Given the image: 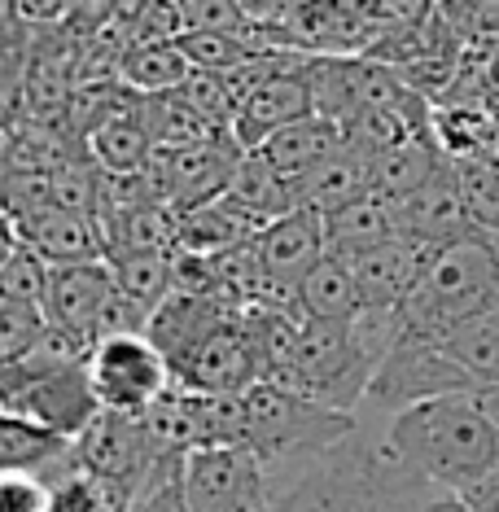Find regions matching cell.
Segmentation results:
<instances>
[{
	"label": "cell",
	"instance_id": "obj_17",
	"mask_svg": "<svg viewBox=\"0 0 499 512\" xmlns=\"http://www.w3.org/2000/svg\"><path fill=\"white\" fill-rule=\"evenodd\" d=\"M364 193H373V162L351 145H342L329 162H320L311 176H303L294 184L298 206L320 211V215H333L338 206L355 202V197H364Z\"/></svg>",
	"mask_w": 499,
	"mask_h": 512
},
{
	"label": "cell",
	"instance_id": "obj_2",
	"mask_svg": "<svg viewBox=\"0 0 499 512\" xmlns=\"http://www.w3.org/2000/svg\"><path fill=\"white\" fill-rule=\"evenodd\" d=\"M373 372H377V355L359 337L355 324H329L303 316L285 359L263 381L303 394L311 403L355 412L359 403H368Z\"/></svg>",
	"mask_w": 499,
	"mask_h": 512
},
{
	"label": "cell",
	"instance_id": "obj_28",
	"mask_svg": "<svg viewBox=\"0 0 499 512\" xmlns=\"http://www.w3.org/2000/svg\"><path fill=\"white\" fill-rule=\"evenodd\" d=\"M53 477L36 469H0V512H49Z\"/></svg>",
	"mask_w": 499,
	"mask_h": 512
},
{
	"label": "cell",
	"instance_id": "obj_25",
	"mask_svg": "<svg viewBox=\"0 0 499 512\" xmlns=\"http://www.w3.org/2000/svg\"><path fill=\"white\" fill-rule=\"evenodd\" d=\"M53 263L27 241H18L14 254L0 263V302H36L44 307V289H49Z\"/></svg>",
	"mask_w": 499,
	"mask_h": 512
},
{
	"label": "cell",
	"instance_id": "obj_26",
	"mask_svg": "<svg viewBox=\"0 0 499 512\" xmlns=\"http://www.w3.org/2000/svg\"><path fill=\"white\" fill-rule=\"evenodd\" d=\"M49 512H123V504L106 482H97V477L75 464V469H66L62 477H53Z\"/></svg>",
	"mask_w": 499,
	"mask_h": 512
},
{
	"label": "cell",
	"instance_id": "obj_1",
	"mask_svg": "<svg viewBox=\"0 0 499 512\" xmlns=\"http://www.w3.org/2000/svg\"><path fill=\"white\" fill-rule=\"evenodd\" d=\"M381 438L408 469L451 495H469L473 486L499 473V429L473 390L399 407L390 412Z\"/></svg>",
	"mask_w": 499,
	"mask_h": 512
},
{
	"label": "cell",
	"instance_id": "obj_19",
	"mask_svg": "<svg viewBox=\"0 0 499 512\" xmlns=\"http://www.w3.org/2000/svg\"><path fill=\"white\" fill-rule=\"evenodd\" d=\"M136 106V101H132ZM114 110L101 123L88 127V154L92 167L101 171H145L149 158H154V136L141 123V110Z\"/></svg>",
	"mask_w": 499,
	"mask_h": 512
},
{
	"label": "cell",
	"instance_id": "obj_8",
	"mask_svg": "<svg viewBox=\"0 0 499 512\" xmlns=\"http://www.w3.org/2000/svg\"><path fill=\"white\" fill-rule=\"evenodd\" d=\"M464 390H478V381L447 355V346L438 337L399 333V342L390 346L373 372L368 403H377L381 412H399V407L434 399V394H464Z\"/></svg>",
	"mask_w": 499,
	"mask_h": 512
},
{
	"label": "cell",
	"instance_id": "obj_36",
	"mask_svg": "<svg viewBox=\"0 0 499 512\" xmlns=\"http://www.w3.org/2000/svg\"><path fill=\"white\" fill-rule=\"evenodd\" d=\"M263 512H268V508H263Z\"/></svg>",
	"mask_w": 499,
	"mask_h": 512
},
{
	"label": "cell",
	"instance_id": "obj_11",
	"mask_svg": "<svg viewBox=\"0 0 499 512\" xmlns=\"http://www.w3.org/2000/svg\"><path fill=\"white\" fill-rule=\"evenodd\" d=\"M311 114H316V106H311L307 57H303V62H289V66H281V71H272L268 79L254 84V92L237 106L232 136H237L241 149H259L272 132H281L289 123H303Z\"/></svg>",
	"mask_w": 499,
	"mask_h": 512
},
{
	"label": "cell",
	"instance_id": "obj_7",
	"mask_svg": "<svg viewBox=\"0 0 499 512\" xmlns=\"http://www.w3.org/2000/svg\"><path fill=\"white\" fill-rule=\"evenodd\" d=\"M180 486L193 512H263L272 495L263 460L241 442L184 451Z\"/></svg>",
	"mask_w": 499,
	"mask_h": 512
},
{
	"label": "cell",
	"instance_id": "obj_35",
	"mask_svg": "<svg viewBox=\"0 0 499 512\" xmlns=\"http://www.w3.org/2000/svg\"><path fill=\"white\" fill-rule=\"evenodd\" d=\"M5 149H9V141H5V127H0V158H5Z\"/></svg>",
	"mask_w": 499,
	"mask_h": 512
},
{
	"label": "cell",
	"instance_id": "obj_10",
	"mask_svg": "<svg viewBox=\"0 0 499 512\" xmlns=\"http://www.w3.org/2000/svg\"><path fill=\"white\" fill-rule=\"evenodd\" d=\"M443 250V246H429V241H416V237H394L377 241L373 250L355 254L351 272L359 281V294H364V307L368 311H403V302L412 298V289L421 285L429 259Z\"/></svg>",
	"mask_w": 499,
	"mask_h": 512
},
{
	"label": "cell",
	"instance_id": "obj_31",
	"mask_svg": "<svg viewBox=\"0 0 499 512\" xmlns=\"http://www.w3.org/2000/svg\"><path fill=\"white\" fill-rule=\"evenodd\" d=\"M18 224H14V215L5 211V202H0V263L9 259V254H14V246H18Z\"/></svg>",
	"mask_w": 499,
	"mask_h": 512
},
{
	"label": "cell",
	"instance_id": "obj_5",
	"mask_svg": "<svg viewBox=\"0 0 499 512\" xmlns=\"http://www.w3.org/2000/svg\"><path fill=\"white\" fill-rule=\"evenodd\" d=\"M88 381L106 412L145 416L162 394L176 386V372H171L167 355L158 351L149 333H114L92 342Z\"/></svg>",
	"mask_w": 499,
	"mask_h": 512
},
{
	"label": "cell",
	"instance_id": "obj_18",
	"mask_svg": "<svg viewBox=\"0 0 499 512\" xmlns=\"http://www.w3.org/2000/svg\"><path fill=\"white\" fill-rule=\"evenodd\" d=\"M298 302H303V311L311 320H329V324H355L368 311L351 263L338 259V254H324L298 281Z\"/></svg>",
	"mask_w": 499,
	"mask_h": 512
},
{
	"label": "cell",
	"instance_id": "obj_22",
	"mask_svg": "<svg viewBox=\"0 0 499 512\" xmlns=\"http://www.w3.org/2000/svg\"><path fill=\"white\" fill-rule=\"evenodd\" d=\"M193 62L184 57L180 40H149V44H127L119 79L141 97H158V92H176L189 79Z\"/></svg>",
	"mask_w": 499,
	"mask_h": 512
},
{
	"label": "cell",
	"instance_id": "obj_34",
	"mask_svg": "<svg viewBox=\"0 0 499 512\" xmlns=\"http://www.w3.org/2000/svg\"><path fill=\"white\" fill-rule=\"evenodd\" d=\"M478 5H482V0H438V9H443L451 22H464Z\"/></svg>",
	"mask_w": 499,
	"mask_h": 512
},
{
	"label": "cell",
	"instance_id": "obj_14",
	"mask_svg": "<svg viewBox=\"0 0 499 512\" xmlns=\"http://www.w3.org/2000/svg\"><path fill=\"white\" fill-rule=\"evenodd\" d=\"M18 237L31 250H40L53 267L66 263H97L110 259V232L97 211H79V206H44L31 219L18 224Z\"/></svg>",
	"mask_w": 499,
	"mask_h": 512
},
{
	"label": "cell",
	"instance_id": "obj_9",
	"mask_svg": "<svg viewBox=\"0 0 499 512\" xmlns=\"http://www.w3.org/2000/svg\"><path fill=\"white\" fill-rule=\"evenodd\" d=\"M254 381H263V359H259V346H254L250 329L241 324V316L219 324L176 368V386L206 390V394H246Z\"/></svg>",
	"mask_w": 499,
	"mask_h": 512
},
{
	"label": "cell",
	"instance_id": "obj_16",
	"mask_svg": "<svg viewBox=\"0 0 499 512\" xmlns=\"http://www.w3.org/2000/svg\"><path fill=\"white\" fill-rule=\"evenodd\" d=\"M342 145H346L342 127L333 119L311 114V119H303V123H289V127H281V132H272L259 149H246V154H259L281 180L298 184L303 176H311L320 162H329Z\"/></svg>",
	"mask_w": 499,
	"mask_h": 512
},
{
	"label": "cell",
	"instance_id": "obj_32",
	"mask_svg": "<svg viewBox=\"0 0 499 512\" xmlns=\"http://www.w3.org/2000/svg\"><path fill=\"white\" fill-rule=\"evenodd\" d=\"M421 512H478V508H473L464 495H451V491H443V495H434V499H429V504H425Z\"/></svg>",
	"mask_w": 499,
	"mask_h": 512
},
{
	"label": "cell",
	"instance_id": "obj_4",
	"mask_svg": "<svg viewBox=\"0 0 499 512\" xmlns=\"http://www.w3.org/2000/svg\"><path fill=\"white\" fill-rule=\"evenodd\" d=\"M499 298V246L486 237H460L429 259L421 285L403 302V333L447 337L464 320L482 316Z\"/></svg>",
	"mask_w": 499,
	"mask_h": 512
},
{
	"label": "cell",
	"instance_id": "obj_27",
	"mask_svg": "<svg viewBox=\"0 0 499 512\" xmlns=\"http://www.w3.org/2000/svg\"><path fill=\"white\" fill-rule=\"evenodd\" d=\"M49 333V316L36 302H0V364H14L27 351H36Z\"/></svg>",
	"mask_w": 499,
	"mask_h": 512
},
{
	"label": "cell",
	"instance_id": "obj_13",
	"mask_svg": "<svg viewBox=\"0 0 499 512\" xmlns=\"http://www.w3.org/2000/svg\"><path fill=\"white\" fill-rule=\"evenodd\" d=\"M114 294V267L110 259L97 263H66L53 267L49 289H44V316L53 329L79 337V342H97V320Z\"/></svg>",
	"mask_w": 499,
	"mask_h": 512
},
{
	"label": "cell",
	"instance_id": "obj_33",
	"mask_svg": "<svg viewBox=\"0 0 499 512\" xmlns=\"http://www.w3.org/2000/svg\"><path fill=\"white\" fill-rule=\"evenodd\" d=\"M473 394H478L482 412H486V416H491V421H495V429H499V381H486V386H478V390H473Z\"/></svg>",
	"mask_w": 499,
	"mask_h": 512
},
{
	"label": "cell",
	"instance_id": "obj_29",
	"mask_svg": "<svg viewBox=\"0 0 499 512\" xmlns=\"http://www.w3.org/2000/svg\"><path fill=\"white\" fill-rule=\"evenodd\" d=\"M377 5L390 27H412V22H425L438 14V0H377Z\"/></svg>",
	"mask_w": 499,
	"mask_h": 512
},
{
	"label": "cell",
	"instance_id": "obj_23",
	"mask_svg": "<svg viewBox=\"0 0 499 512\" xmlns=\"http://www.w3.org/2000/svg\"><path fill=\"white\" fill-rule=\"evenodd\" d=\"M114 285L132 302L154 316V311L176 294V250H132V254H110Z\"/></svg>",
	"mask_w": 499,
	"mask_h": 512
},
{
	"label": "cell",
	"instance_id": "obj_3",
	"mask_svg": "<svg viewBox=\"0 0 499 512\" xmlns=\"http://www.w3.org/2000/svg\"><path fill=\"white\" fill-rule=\"evenodd\" d=\"M355 429V412L311 403L285 386H272V381H254L246 390V447L263 460L268 477L303 469L307 460L338 447Z\"/></svg>",
	"mask_w": 499,
	"mask_h": 512
},
{
	"label": "cell",
	"instance_id": "obj_12",
	"mask_svg": "<svg viewBox=\"0 0 499 512\" xmlns=\"http://www.w3.org/2000/svg\"><path fill=\"white\" fill-rule=\"evenodd\" d=\"M254 254H259L272 289H298V281L329 254L324 215L307 211V206L285 211L281 219H272V224L254 232Z\"/></svg>",
	"mask_w": 499,
	"mask_h": 512
},
{
	"label": "cell",
	"instance_id": "obj_24",
	"mask_svg": "<svg viewBox=\"0 0 499 512\" xmlns=\"http://www.w3.org/2000/svg\"><path fill=\"white\" fill-rule=\"evenodd\" d=\"M456 184H460V202L469 211V224L478 237L499 246V162L495 158H460Z\"/></svg>",
	"mask_w": 499,
	"mask_h": 512
},
{
	"label": "cell",
	"instance_id": "obj_21",
	"mask_svg": "<svg viewBox=\"0 0 499 512\" xmlns=\"http://www.w3.org/2000/svg\"><path fill=\"white\" fill-rule=\"evenodd\" d=\"M324 232H329V254L338 259H355V254L373 250L377 241H386L399 232L394 224V206L381 193H364L355 202L338 206L333 215H324Z\"/></svg>",
	"mask_w": 499,
	"mask_h": 512
},
{
	"label": "cell",
	"instance_id": "obj_30",
	"mask_svg": "<svg viewBox=\"0 0 499 512\" xmlns=\"http://www.w3.org/2000/svg\"><path fill=\"white\" fill-rule=\"evenodd\" d=\"M464 499H469V504L478 508V512H499V473H491L482 486H473V491L464 495Z\"/></svg>",
	"mask_w": 499,
	"mask_h": 512
},
{
	"label": "cell",
	"instance_id": "obj_6",
	"mask_svg": "<svg viewBox=\"0 0 499 512\" xmlns=\"http://www.w3.org/2000/svg\"><path fill=\"white\" fill-rule=\"evenodd\" d=\"M71 447H75V464H79V469L92 473L97 482H106L110 491L119 495L123 508L132 504L136 491L149 482V473L167 460L158 451L154 434H149L145 416L106 412V407H101V416L71 442Z\"/></svg>",
	"mask_w": 499,
	"mask_h": 512
},
{
	"label": "cell",
	"instance_id": "obj_15",
	"mask_svg": "<svg viewBox=\"0 0 499 512\" xmlns=\"http://www.w3.org/2000/svg\"><path fill=\"white\" fill-rule=\"evenodd\" d=\"M394 206V224H399L403 237H416V241H429V246H451L460 237H478L469 224V211L460 202V184H456V167L438 171L429 184H421L416 193H408L403 202H390Z\"/></svg>",
	"mask_w": 499,
	"mask_h": 512
},
{
	"label": "cell",
	"instance_id": "obj_20",
	"mask_svg": "<svg viewBox=\"0 0 499 512\" xmlns=\"http://www.w3.org/2000/svg\"><path fill=\"white\" fill-rule=\"evenodd\" d=\"M368 162H373V193H381L386 202H403L447 167V154L438 149L434 136H412V141L394 145Z\"/></svg>",
	"mask_w": 499,
	"mask_h": 512
}]
</instances>
